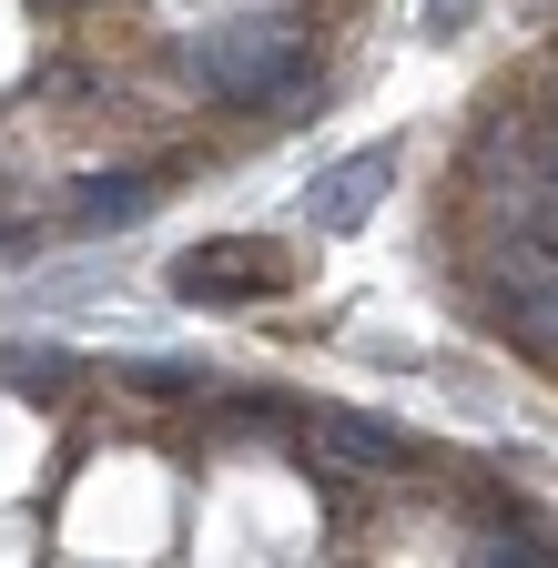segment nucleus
Segmentation results:
<instances>
[{
  "label": "nucleus",
  "mask_w": 558,
  "mask_h": 568,
  "mask_svg": "<svg viewBox=\"0 0 558 568\" xmlns=\"http://www.w3.org/2000/svg\"><path fill=\"white\" fill-rule=\"evenodd\" d=\"M386 173H396V153H366V163L325 173V183H315V224H335V234H345V224H366V203L386 193Z\"/></svg>",
  "instance_id": "7ed1b4c3"
},
{
  "label": "nucleus",
  "mask_w": 558,
  "mask_h": 568,
  "mask_svg": "<svg viewBox=\"0 0 558 568\" xmlns=\"http://www.w3.org/2000/svg\"><path fill=\"white\" fill-rule=\"evenodd\" d=\"M477 568H558V558H538L528 538H508V548H498V538H487V548H477Z\"/></svg>",
  "instance_id": "20e7f679"
},
{
  "label": "nucleus",
  "mask_w": 558,
  "mask_h": 568,
  "mask_svg": "<svg viewBox=\"0 0 558 568\" xmlns=\"http://www.w3.org/2000/svg\"><path fill=\"white\" fill-rule=\"evenodd\" d=\"M193 71L214 92H234V102H295L305 92V51L274 41V31H203L193 41Z\"/></svg>",
  "instance_id": "f257e3e1"
},
{
  "label": "nucleus",
  "mask_w": 558,
  "mask_h": 568,
  "mask_svg": "<svg viewBox=\"0 0 558 568\" xmlns=\"http://www.w3.org/2000/svg\"><path fill=\"white\" fill-rule=\"evenodd\" d=\"M285 274H295L285 244L224 234V244H193V254L173 264V295H193V305H234V295H264V284H285Z\"/></svg>",
  "instance_id": "f03ea898"
}]
</instances>
